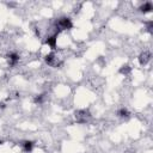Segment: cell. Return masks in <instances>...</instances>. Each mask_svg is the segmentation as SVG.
Listing matches in <instances>:
<instances>
[{
  "label": "cell",
  "mask_w": 153,
  "mask_h": 153,
  "mask_svg": "<svg viewBox=\"0 0 153 153\" xmlns=\"http://www.w3.org/2000/svg\"><path fill=\"white\" fill-rule=\"evenodd\" d=\"M55 25H56V27H57L59 30H69V29L73 26L72 20H71L69 18H67V17H61V18H59V19L56 20Z\"/></svg>",
  "instance_id": "1"
},
{
  "label": "cell",
  "mask_w": 153,
  "mask_h": 153,
  "mask_svg": "<svg viewBox=\"0 0 153 153\" xmlns=\"http://www.w3.org/2000/svg\"><path fill=\"white\" fill-rule=\"evenodd\" d=\"M74 116H75V121L76 122H79V123H86L90 120L91 114L87 110H78V111H75Z\"/></svg>",
  "instance_id": "2"
},
{
  "label": "cell",
  "mask_w": 153,
  "mask_h": 153,
  "mask_svg": "<svg viewBox=\"0 0 153 153\" xmlns=\"http://www.w3.org/2000/svg\"><path fill=\"white\" fill-rule=\"evenodd\" d=\"M44 60H45V62H47L49 66H51V67H57L59 63H60L59 60H57V57H56V55L53 54V53L48 54V55L44 57Z\"/></svg>",
  "instance_id": "3"
},
{
  "label": "cell",
  "mask_w": 153,
  "mask_h": 153,
  "mask_svg": "<svg viewBox=\"0 0 153 153\" xmlns=\"http://www.w3.org/2000/svg\"><path fill=\"white\" fill-rule=\"evenodd\" d=\"M7 60H8L10 66H16L18 63V61H19V55L17 53H11L7 56Z\"/></svg>",
  "instance_id": "4"
},
{
  "label": "cell",
  "mask_w": 153,
  "mask_h": 153,
  "mask_svg": "<svg viewBox=\"0 0 153 153\" xmlns=\"http://www.w3.org/2000/svg\"><path fill=\"white\" fill-rule=\"evenodd\" d=\"M149 60H151V54H149V51H143V53H141L140 56H139V61H140L141 65H146Z\"/></svg>",
  "instance_id": "5"
},
{
  "label": "cell",
  "mask_w": 153,
  "mask_h": 153,
  "mask_svg": "<svg viewBox=\"0 0 153 153\" xmlns=\"http://www.w3.org/2000/svg\"><path fill=\"white\" fill-rule=\"evenodd\" d=\"M47 44H48L49 47H51V48H55V45H56V35L48 37V38H47Z\"/></svg>",
  "instance_id": "6"
},
{
  "label": "cell",
  "mask_w": 153,
  "mask_h": 153,
  "mask_svg": "<svg viewBox=\"0 0 153 153\" xmlns=\"http://www.w3.org/2000/svg\"><path fill=\"white\" fill-rule=\"evenodd\" d=\"M23 148H24L25 152H31L32 148H33V142L32 141H25L23 143Z\"/></svg>",
  "instance_id": "7"
},
{
  "label": "cell",
  "mask_w": 153,
  "mask_h": 153,
  "mask_svg": "<svg viewBox=\"0 0 153 153\" xmlns=\"http://www.w3.org/2000/svg\"><path fill=\"white\" fill-rule=\"evenodd\" d=\"M117 115H118L120 117H122V118H127V117H129V111H128L127 109H124V108H121V109L117 111Z\"/></svg>",
  "instance_id": "8"
},
{
  "label": "cell",
  "mask_w": 153,
  "mask_h": 153,
  "mask_svg": "<svg viewBox=\"0 0 153 153\" xmlns=\"http://www.w3.org/2000/svg\"><path fill=\"white\" fill-rule=\"evenodd\" d=\"M140 10H141V12H143V13L149 12V11L152 10V4H151V2H145L143 5H141Z\"/></svg>",
  "instance_id": "9"
},
{
  "label": "cell",
  "mask_w": 153,
  "mask_h": 153,
  "mask_svg": "<svg viewBox=\"0 0 153 153\" xmlns=\"http://www.w3.org/2000/svg\"><path fill=\"white\" fill-rule=\"evenodd\" d=\"M120 72L123 73V74H127V73L130 72V67H129V66H123V67L120 69Z\"/></svg>",
  "instance_id": "10"
},
{
  "label": "cell",
  "mask_w": 153,
  "mask_h": 153,
  "mask_svg": "<svg viewBox=\"0 0 153 153\" xmlns=\"http://www.w3.org/2000/svg\"><path fill=\"white\" fill-rule=\"evenodd\" d=\"M42 102H43V94L37 96V97L35 98V103H42Z\"/></svg>",
  "instance_id": "11"
},
{
  "label": "cell",
  "mask_w": 153,
  "mask_h": 153,
  "mask_svg": "<svg viewBox=\"0 0 153 153\" xmlns=\"http://www.w3.org/2000/svg\"><path fill=\"white\" fill-rule=\"evenodd\" d=\"M0 143H1V141H0Z\"/></svg>",
  "instance_id": "12"
}]
</instances>
